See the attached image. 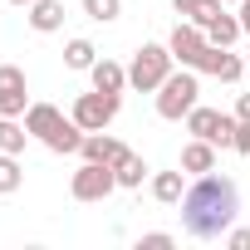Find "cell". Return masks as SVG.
<instances>
[{"label":"cell","mask_w":250,"mask_h":250,"mask_svg":"<svg viewBox=\"0 0 250 250\" xmlns=\"http://www.w3.org/2000/svg\"><path fill=\"white\" fill-rule=\"evenodd\" d=\"M118 103H123V93H103V88H93V93H79L74 98V123H79V128L83 133H103L108 128V123L118 118Z\"/></svg>","instance_id":"5"},{"label":"cell","mask_w":250,"mask_h":250,"mask_svg":"<svg viewBox=\"0 0 250 250\" xmlns=\"http://www.w3.org/2000/svg\"><path fill=\"white\" fill-rule=\"evenodd\" d=\"M30 108V79L20 64H0V118H25Z\"/></svg>","instance_id":"8"},{"label":"cell","mask_w":250,"mask_h":250,"mask_svg":"<svg viewBox=\"0 0 250 250\" xmlns=\"http://www.w3.org/2000/svg\"><path fill=\"white\" fill-rule=\"evenodd\" d=\"M240 30L250 35V0H240Z\"/></svg>","instance_id":"28"},{"label":"cell","mask_w":250,"mask_h":250,"mask_svg":"<svg viewBox=\"0 0 250 250\" xmlns=\"http://www.w3.org/2000/svg\"><path fill=\"white\" fill-rule=\"evenodd\" d=\"M59 123H64V113H59L54 103H30V108H25V128H30V138H40V143H49V138L59 133Z\"/></svg>","instance_id":"10"},{"label":"cell","mask_w":250,"mask_h":250,"mask_svg":"<svg viewBox=\"0 0 250 250\" xmlns=\"http://www.w3.org/2000/svg\"><path fill=\"white\" fill-rule=\"evenodd\" d=\"M10 5H35V0H10Z\"/></svg>","instance_id":"29"},{"label":"cell","mask_w":250,"mask_h":250,"mask_svg":"<svg viewBox=\"0 0 250 250\" xmlns=\"http://www.w3.org/2000/svg\"><path fill=\"white\" fill-rule=\"evenodd\" d=\"M187 172H157L152 177V196L162 201V206H182V196H187V182H182Z\"/></svg>","instance_id":"17"},{"label":"cell","mask_w":250,"mask_h":250,"mask_svg":"<svg viewBox=\"0 0 250 250\" xmlns=\"http://www.w3.org/2000/svg\"><path fill=\"white\" fill-rule=\"evenodd\" d=\"M113 187H118V172H113L108 162H83V167L74 172V182H69L74 201H103Z\"/></svg>","instance_id":"7"},{"label":"cell","mask_w":250,"mask_h":250,"mask_svg":"<svg viewBox=\"0 0 250 250\" xmlns=\"http://www.w3.org/2000/svg\"><path fill=\"white\" fill-rule=\"evenodd\" d=\"M240 35H245V30H240V15H230V10H221V15L206 25V40H211V44H221V49H230Z\"/></svg>","instance_id":"16"},{"label":"cell","mask_w":250,"mask_h":250,"mask_svg":"<svg viewBox=\"0 0 250 250\" xmlns=\"http://www.w3.org/2000/svg\"><path fill=\"white\" fill-rule=\"evenodd\" d=\"M30 143V128H25V118H0V152H25Z\"/></svg>","instance_id":"18"},{"label":"cell","mask_w":250,"mask_h":250,"mask_svg":"<svg viewBox=\"0 0 250 250\" xmlns=\"http://www.w3.org/2000/svg\"><path fill=\"white\" fill-rule=\"evenodd\" d=\"M88 79H93V88H103V93H123V88H128V69L113 64V59H98V64L88 69Z\"/></svg>","instance_id":"15"},{"label":"cell","mask_w":250,"mask_h":250,"mask_svg":"<svg viewBox=\"0 0 250 250\" xmlns=\"http://www.w3.org/2000/svg\"><path fill=\"white\" fill-rule=\"evenodd\" d=\"M64 64H69V69H79V74H88V69L98 64L93 40H69V44H64Z\"/></svg>","instance_id":"20"},{"label":"cell","mask_w":250,"mask_h":250,"mask_svg":"<svg viewBox=\"0 0 250 250\" xmlns=\"http://www.w3.org/2000/svg\"><path fill=\"white\" fill-rule=\"evenodd\" d=\"M235 216H240V191H235L230 177L206 172V177H196V182L187 187V196H182V230H187L191 240H216V235H226V230L235 226Z\"/></svg>","instance_id":"1"},{"label":"cell","mask_w":250,"mask_h":250,"mask_svg":"<svg viewBox=\"0 0 250 250\" xmlns=\"http://www.w3.org/2000/svg\"><path fill=\"white\" fill-rule=\"evenodd\" d=\"M226 240H230V250H250V230H245V226H230Z\"/></svg>","instance_id":"26"},{"label":"cell","mask_w":250,"mask_h":250,"mask_svg":"<svg viewBox=\"0 0 250 250\" xmlns=\"http://www.w3.org/2000/svg\"><path fill=\"white\" fill-rule=\"evenodd\" d=\"M196 93H201L196 69H172V74H167V83L157 88V113H162L167 123H182V118L196 108Z\"/></svg>","instance_id":"3"},{"label":"cell","mask_w":250,"mask_h":250,"mask_svg":"<svg viewBox=\"0 0 250 250\" xmlns=\"http://www.w3.org/2000/svg\"><path fill=\"white\" fill-rule=\"evenodd\" d=\"M20 182H25V167L15 162V152H0V196L20 191Z\"/></svg>","instance_id":"22"},{"label":"cell","mask_w":250,"mask_h":250,"mask_svg":"<svg viewBox=\"0 0 250 250\" xmlns=\"http://www.w3.org/2000/svg\"><path fill=\"white\" fill-rule=\"evenodd\" d=\"M206 74H211V79H221V83H235V79L245 74V59H240V54H230V49H221V44H211Z\"/></svg>","instance_id":"13"},{"label":"cell","mask_w":250,"mask_h":250,"mask_svg":"<svg viewBox=\"0 0 250 250\" xmlns=\"http://www.w3.org/2000/svg\"><path fill=\"white\" fill-rule=\"evenodd\" d=\"M172 10H177L182 20H191V25H201V30H206V25L226 10V0H172Z\"/></svg>","instance_id":"14"},{"label":"cell","mask_w":250,"mask_h":250,"mask_svg":"<svg viewBox=\"0 0 250 250\" xmlns=\"http://www.w3.org/2000/svg\"><path fill=\"white\" fill-rule=\"evenodd\" d=\"M83 15L98 20V25H113L123 15V0H83Z\"/></svg>","instance_id":"23"},{"label":"cell","mask_w":250,"mask_h":250,"mask_svg":"<svg viewBox=\"0 0 250 250\" xmlns=\"http://www.w3.org/2000/svg\"><path fill=\"white\" fill-rule=\"evenodd\" d=\"M187 133H191V138H206V143H216V147H230V143H235V118H226V113L196 103V108L187 113Z\"/></svg>","instance_id":"6"},{"label":"cell","mask_w":250,"mask_h":250,"mask_svg":"<svg viewBox=\"0 0 250 250\" xmlns=\"http://www.w3.org/2000/svg\"><path fill=\"white\" fill-rule=\"evenodd\" d=\"M113 172H118V187H128V191H138V187L147 182V162H143L138 152H128V157L113 167Z\"/></svg>","instance_id":"21"},{"label":"cell","mask_w":250,"mask_h":250,"mask_svg":"<svg viewBox=\"0 0 250 250\" xmlns=\"http://www.w3.org/2000/svg\"><path fill=\"white\" fill-rule=\"evenodd\" d=\"M172 49L167 44H143L138 54H133V64H128V88H138V93H157L162 83H167V74H172Z\"/></svg>","instance_id":"2"},{"label":"cell","mask_w":250,"mask_h":250,"mask_svg":"<svg viewBox=\"0 0 250 250\" xmlns=\"http://www.w3.org/2000/svg\"><path fill=\"white\" fill-rule=\"evenodd\" d=\"M44 147H49V152H59V157H64V152H79V147H83V128H79L74 118H64V123H59V133H54Z\"/></svg>","instance_id":"19"},{"label":"cell","mask_w":250,"mask_h":250,"mask_svg":"<svg viewBox=\"0 0 250 250\" xmlns=\"http://www.w3.org/2000/svg\"><path fill=\"white\" fill-rule=\"evenodd\" d=\"M226 5H240V0H226Z\"/></svg>","instance_id":"30"},{"label":"cell","mask_w":250,"mask_h":250,"mask_svg":"<svg viewBox=\"0 0 250 250\" xmlns=\"http://www.w3.org/2000/svg\"><path fill=\"white\" fill-rule=\"evenodd\" d=\"M230 147H235L240 157H250V123H245V118H235V143H230Z\"/></svg>","instance_id":"24"},{"label":"cell","mask_w":250,"mask_h":250,"mask_svg":"<svg viewBox=\"0 0 250 250\" xmlns=\"http://www.w3.org/2000/svg\"><path fill=\"white\" fill-rule=\"evenodd\" d=\"M245 64H250V49H245Z\"/></svg>","instance_id":"31"},{"label":"cell","mask_w":250,"mask_h":250,"mask_svg":"<svg viewBox=\"0 0 250 250\" xmlns=\"http://www.w3.org/2000/svg\"><path fill=\"white\" fill-rule=\"evenodd\" d=\"M79 152H83V162H108V167H118L133 147L118 143V138H108V133H83V147H79Z\"/></svg>","instance_id":"9"},{"label":"cell","mask_w":250,"mask_h":250,"mask_svg":"<svg viewBox=\"0 0 250 250\" xmlns=\"http://www.w3.org/2000/svg\"><path fill=\"white\" fill-rule=\"evenodd\" d=\"M182 172H187V177H206V172H216V143L191 138V143L182 147Z\"/></svg>","instance_id":"11"},{"label":"cell","mask_w":250,"mask_h":250,"mask_svg":"<svg viewBox=\"0 0 250 250\" xmlns=\"http://www.w3.org/2000/svg\"><path fill=\"white\" fill-rule=\"evenodd\" d=\"M167 49H172V59H177L182 69H196V74H206L211 40H206V30H201V25H191V20H177V30H172Z\"/></svg>","instance_id":"4"},{"label":"cell","mask_w":250,"mask_h":250,"mask_svg":"<svg viewBox=\"0 0 250 250\" xmlns=\"http://www.w3.org/2000/svg\"><path fill=\"white\" fill-rule=\"evenodd\" d=\"M235 118H245V123H250V93H240V98H235Z\"/></svg>","instance_id":"27"},{"label":"cell","mask_w":250,"mask_h":250,"mask_svg":"<svg viewBox=\"0 0 250 250\" xmlns=\"http://www.w3.org/2000/svg\"><path fill=\"white\" fill-rule=\"evenodd\" d=\"M167 245H172V235H167V230H147V235L138 240V250H167Z\"/></svg>","instance_id":"25"},{"label":"cell","mask_w":250,"mask_h":250,"mask_svg":"<svg viewBox=\"0 0 250 250\" xmlns=\"http://www.w3.org/2000/svg\"><path fill=\"white\" fill-rule=\"evenodd\" d=\"M25 10H30L25 20H30L35 35H54L64 25V5H59V0H35V5H25Z\"/></svg>","instance_id":"12"}]
</instances>
